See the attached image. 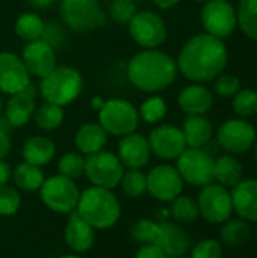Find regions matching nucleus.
<instances>
[{
  "label": "nucleus",
  "mask_w": 257,
  "mask_h": 258,
  "mask_svg": "<svg viewBox=\"0 0 257 258\" xmlns=\"http://www.w3.org/2000/svg\"><path fill=\"white\" fill-rule=\"evenodd\" d=\"M61 258H82V257H77V255H64V257Z\"/></svg>",
  "instance_id": "864d4df0"
},
{
  "label": "nucleus",
  "mask_w": 257,
  "mask_h": 258,
  "mask_svg": "<svg viewBox=\"0 0 257 258\" xmlns=\"http://www.w3.org/2000/svg\"><path fill=\"white\" fill-rule=\"evenodd\" d=\"M239 88H241V80L232 74H221L215 82V92L223 98L235 97L239 92Z\"/></svg>",
  "instance_id": "a19ab883"
},
{
  "label": "nucleus",
  "mask_w": 257,
  "mask_h": 258,
  "mask_svg": "<svg viewBox=\"0 0 257 258\" xmlns=\"http://www.w3.org/2000/svg\"><path fill=\"white\" fill-rule=\"evenodd\" d=\"M44 172L39 166L30 165V163H20L14 171V181L17 187L26 192H35L39 190L44 183Z\"/></svg>",
  "instance_id": "c756f323"
},
{
  "label": "nucleus",
  "mask_w": 257,
  "mask_h": 258,
  "mask_svg": "<svg viewBox=\"0 0 257 258\" xmlns=\"http://www.w3.org/2000/svg\"><path fill=\"white\" fill-rule=\"evenodd\" d=\"M230 195L238 216L247 222H257V180L241 181Z\"/></svg>",
  "instance_id": "aec40b11"
},
{
  "label": "nucleus",
  "mask_w": 257,
  "mask_h": 258,
  "mask_svg": "<svg viewBox=\"0 0 257 258\" xmlns=\"http://www.w3.org/2000/svg\"><path fill=\"white\" fill-rule=\"evenodd\" d=\"M123 174L124 166L114 153L98 151L86 156L85 159V175L97 187H105L109 190L115 189L120 186Z\"/></svg>",
  "instance_id": "1a4fd4ad"
},
{
  "label": "nucleus",
  "mask_w": 257,
  "mask_h": 258,
  "mask_svg": "<svg viewBox=\"0 0 257 258\" xmlns=\"http://www.w3.org/2000/svg\"><path fill=\"white\" fill-rule=\"evenodd\" d=\"M136 12V5L132 0H112L109 5L111 18L120 24H129Z\"/></svg>",
  "instance_id": "ea45409f"
},
{
  "label": "nucleus",
  "mask_w": 257,
  "mask_h": 258,
  "mask_svg": "<svg viewBox=\"0 0 257 258\" xmlns=\"http://www.w3.org/2000/svg\"><path fill=\"white\" fill-rule=\"evenodd\" d=\"M11 151V139L5 130L0 128V160H3Z\"/></svg>",
  "instance_id": "a18cd8bd"
},
{
  "label": "nucleus",
  "mask_w": 257,
  "mask_h": 258,
  "mask_svg": "<svg viewBox=\"0 0 257 258\" xmlns=\"http://www.w3.org/2000/svg\"><path fill=\"white\" fill-rule=\"evenodd\" d=\"M132 2H135V3H136V2H142V0H132Z\"/></svg>",
  "instance_id": "5fc2aeb1"
},
{
  "label": "nucleus",
  "mask_w": 257,
  "mask_h": 258,
  "mask_svg": "<svg viewBox=\"0 0 257 258\" xmlns=\"http://www.w3.org/2000/svg\"><path fill=\"white\" fill-rule=\"evenodd\" d=\"M156 245H159L164 249L168 258H182L189 251L191 242L186 231L180 225L162 222L159 224Z\"/></svg>",
  "instance_id": "6ab92c4d"
},
{
  "label": "nucleus",
  "mask_w": 257,
  "mask_h": 258,
  "mask_svg": "<svg viewBox=\"0 0 257 258\" xmlns=\"http://www.w3.org/2000/svg\"><path fill=\"white\" fill-rule=\"evenodd\" d=\"M183 178L180 177L177 168L171 165L155 166L147 174V192L164 203H171L174 198L182 195Z\"/></svg>",
  "instance_id": "4468645a"
},
{
  "label": "nucleus",
  "mask_w": 257,
  "mask_h": 258,
  "mask_svg": "<svg viewBox=\"0 0 257 258\" xmlns=\"http://www.w3.org/2000/svg\"><path fill=\"white\" fill-rule=\"evenodd\" d=\"M58 171L61 175L76 180L85 175V157L80 153H67L58 162Z\"/></svg>",
  "instance_id": "f704fd0d"
},
{
  "label": "nucleus",
  "mask_w": 257,
  "mask_h": 258,
  "mask_svg": "<svg viewBox=\"0 0 257 258\" xmlns=\"http://www.w3.org/2000/svg\"><path fill=\"white\" fill-rule=\"evenodd\" d=\"M138 113H139V118L145 121L147 124H156L165 118L167 103L161 97H150L141 104Z\"/></svg>",
  "instance_id": "e433bc0d"
},
{
  "label": "nucleus",
  "mask_w": 257,
  "mask_h": 258,
  "mask_svg": "<svg viewBox=\"0 0 257 258\" xmlns=\"http://www.w3.org/2000/svg\"><path fill=\"white\" fill-rule=\"evenodd\" d=\"M103 104H105V100L100 98V97H94V98L91 100V107H92L94 110H97V112L103 107Z\"/></svg>",
  "instance_id": "8fccbe9b"
},
{
  "label": "nucleus",
  "mask_w": 257,
  "mask_h": 258,
  "mask_svg": "<svg viewBox=\"0 0 257 258\" xmlns=\"http://www.w3.org/2000/svg\"><path fill=\"white\" fill-rule=\"evenodd\" d=\"M227 48L223 39L198 33L186 41L177 57V70L191 82L204 83L218 77L227 65Z\"/></svg>",
  "instance_id": "f257e3e1"
},
{
  "label": "nucleus",
  "mask_w": 257,
  "mask_h": 258,
  "mask_svg": "<svg viewBox=\"0 0 257 258\" xmlns=\"http://www.w3.org/2000/svg\"><path fill=\"white\" fill-rule=\"evenodd\" d=\"M180 0H153V3L159 8V9H171L174 8Z\"/></svg>",
  "instance_id": "de8ad7c7"
},
{
  "label": "nucleus",
  "mask_w": 257,
  "mask_h": 258,
  "mask_svg": "<svg viewBox=\"0 0 257 258\" xmlns=\"http://www.w3.org/2000/svg\"><path fill=\"white\" fill-rule=\"evenodd\" d=\"M56 154L55 142L47 136H32L29 138L21 150V156L26 163L35 166H44L52 162Z\"/></svg>",
  "instance_id": "393cba45"
},
{
  "label": "nucleus",
  "mask_w": 257,
  "mask_h": 258,
  "mask_svg": "<svg viewBox=\"0 0 257 258\" xmlns=\"http://www.w3.org/2000/svg\"><path fill=\"white\" fill-rule=\"evenodd\" d=\"M159 233V224L150 219H139L130 227V239L139 245L156 243Z\"/></svg>",
  "instance_id": "72a5a7b5"
},
{
  "label": "nucleus",
  "mask_w": 257,
  "mask_h": 258,
  "mask_svg": "<svg viewBox=\"0 0 257 258\" xmlns=\"http://www.w3.org/2000/svg\"><path fill=\"white\" fill-rule=\"evenodd\" d=\"M11 175H12L11 166H9L5 160H0V186L8 184V181H9Z\"/></svg>",
  "instance_id": "49530a36"
},
{
  "label": "nucleus",
  "mask_w": 257,
  "mask_h": 258,
  "mask_svg": "<svg viewBox=\"0 0 257 258\" xmlns=\"http://www.w3.org/2000/svg\"><path fill=\"white\" fill-rule=\"evenodd\" d=\"M41 39H44L45 42H48L53 48H56V47H59L64 42L65 33H64V30H62V27H61L59 23L52 21V23H45L44 33H42V38Z\"/></svg>",
  "instance_id": "37998d69"
},
{
  "label": "nucleus",
  "mask_w": 257,
  "mask_h": 258,
  "mask_svg": "<svg viewBox=\"0 0 257 258\" xmlns=\"http://www.w3.org/2000/svg\"><path fill=\"white\" fill-rule=\"evenodd\" d=\"M120 184L127 197L138 198L147 192V174H144L141 169H129L123 174Z\"/></svg>",
  "instance_id": "c9c22d12"
},
{
  "label": "nucleus",
  "mask_w": 257,
  "mask_h": 258,
  "mask_svg": "<svg viewBox=\"0 0 257 258\" xmlns=\"http://www.w3.org/2000/svg\"><path fill=\"white\" fill-rule=\"evenodd\" d=\"M182 132L188 148H204L212 138V124L204 115H188Z\"/></svg>",
  "instance_id": "a878e982"
},
{
  "label": "nucleus",
  "mask_w": 257,
  "mask_h": 258,
  "mask_svg": "<svg viewBox=\"0 0 257 258\" xmlns=\"http://www.w3.org/2000/svg\"><path fill=\"white\" fill-rule=\"evenodd\" d=\"M201 23L206 33L215 38H227L238 24L236 11L227 0H208L201 11Z\"/></svg>",
  "instance_id": "f8f14e48"
},
{
  "label": "nucleus",
  "mask_w": 257,
  "mask_h": 258,
  "mask_svg": "<svg viewBox=\"0 0 257 258\" xmlns=\"http://www.w3.org/2000/svg\"><path fill=\"white\" fill-rule=\"evenodd\" d=\"M177 103L186 115H206L214 106V95L203 85H189L179 94Z\"/></svg>",
  "instance_id": "4be33fe9"
},
{
  "label": "nucleus",
  "mask_w": 257,
  "mask_h": 258,
  "mask_svg": "<svg viewBox=\"0 0 257 258\" xmlns=\"http://www.w3.org/2000/svg\"><path fill=\"white\" fill-rule=\"evenodd\" d=\"M33 121L36 127L44 132L56 130L64 122V109L52 103H44L35 110Z\"/></svg>",
  "instance_id": "7c9ffc66"
},
{
  "label": "nucleus",
  "mask_w": 257,
  "mask_h": 258,
  "mask_svg": "<svg viewBox=\"0 0 257 258\" xmlns=\"http://www.w3.org/2000/svg\"><path fill=\"white\" fill-rule=\"evenodd\" d=\"M177 76L176 60L158 48H145L136 53L127 65L129 82L139 91L159 92L167 89Z\"/></svg>",
  "instance_id": "f03ea898"
},
{
  "label": "nucleus",
  "mask_w": 257,
  "mask_h": 258,
  "mask_svg": "<svg viewBox=\"0 0 257 258\" xmlns=\"http://www.w3.org/2000/svg\"><path fill=\"white\" fill-rule=\"evenodd\" d=\"M94 228L79 216L77 212L70 213L65 227V242L74 252H86L94 245Z\"/></svg>",
  "instance_id": "412c9836"
},
{
  "label": "nucleus",
  "mask_w": 257,
  "mask_h": 258,
  "mask_svg": "<svg viewBox=\"0 0 257 258\" xmlns=\"http://www.w3.org/2000/svg\"><path fill=\"white\" fill-rule=\"evenodd\" d=\"M215 180L224 187H235L242 181V165L232 154H224L215 160Z\"/></svg>",
  "instance_id": "bb28decb"
},
{
  "label": "nucleus",
  "mask_w": 257,
  "mask_h": 258,
  "mask_svg": "<svg viewBox=\"0 0 257 258\" xmlns=\"http://www.w3.org/2000/svg\"><path fill=\"white\" fill-rule=\"evenodd\" d=\"M176 168L183 181L195 187H204L215 180V160L204 148H186L177 157Z\"/></svg>",
  "instance_id": "423d86ee"
},
{
  "label": "nucleus",
  "mask_w": 257,
  "mask_h": 258,
  "mask_svg": "<svg viewBox=\"0 0 257 258\" xmlns=\"http://www.w3.org/2000/svg\"><path fill=\"white\" fill-rule=\"evenodd\" d=\"M118 159L121 165L127 169L144 168L151 156L148 139L141 133H129L121 138L118 144Z\"/></svg>",
  "instance_id": "a211bd4d"
},
{
  "label": "nucleus",
  "mask_w": 257,
  "mask_h": 258,
  "mask_svg": "<svg viewBox=\"0 0 257 258\" xmlns=\"http://www.w3.org/2000/svg\"><path fill=\"white\" fill-rule=\"evenodd\" d=\"M2 112H3V104H2V98H0V119H2Z\"/></svg>",
  "instance_id": "603ef678"
},
{
  "label": "nucleus",
  "mask_w": 257,
  "mask_h": 258,
  "mask_svg": "<svg viewBox=\"0 0 257 258\" xmlns=\"http://www.w3.org/2000/svg\"><path fill=\"white\" fill-rule=\"evenodd\" d=\"M74 141L80 154L89 156L103 151L108 144V133L98 122H86L77 130Z\"/></svg>",
  "instance_id": "b1692460"
},
{
  "label": "nucleus",
  "mask_w": 257,
  "mask_h": 258,
  "mask_svg": "<svg viewBox=\"0 0 257 258\" xmlns=\"http://www.w3.org/2000/svg\"><path fill=\"white\" fill-rule=\"evenodd\" d=\"M98 124L112 136H126L133 133L139 124L138 109L127 100L112 98L105 101L98 110Z\"/></svg>",
  "instance_id": "39448f33"
},
{
  "label": "nucleus",
  "mask_w": 257,
  "mask_h": 258,
  "mask_svg": "<svg viewBox=\"0 0 257 258\" xmlns=\"http://www.w3.org/2000/svg\"><path fill=\"white\" fill-rule=\"evenodd\" d=\"M233 110L241 118H248L257 113V92L253 89H242L233 97Z\"/></svg>",
  "instance_id": "4c0bfd02"
},
{
  "label": "nucleus",
  "mask_w": 257,
  "mask_h": 258,
  "mask_svg": "<svg viewBox=\"0 0 257 258\" xmlns=\"http://www.w3.org/2000/svg\"><path fill=\"white\" fill-rule=\"evenodd\" d=\"M61 17L76 32H88L105 24L106 15L98 0H62Z\"/></svg>",
  "instance_id": "6e6552de"
},
{
  "label": "nucleus",
  "mask_w": 257,
  "mask_h": 258,
  "mask_svg": "<svg viewBox=\"0 0 257 258\" xmlns=\"http://www.w3.org/2000/svg\"><path fill=\"white\" fill-rule=\"evenodd\" d=\"M198 212L204 221L211 224H223L230 219L233 212L232 195L227 187L211 183L204 186L198 195Z\"/></svg>",
  "instance_id": "9b49d317"
},
{
  "label": "nucleus",
  "mask_w": 257,
  "mask_h": 258,
  "mask_svg": "<svg viewBox=\"0 0 257 258\" xmlns=\"http://www.w3.org/2000/svg\"><path fill=\"white\" fill-rule=\"evenodd\" d=\"M253 230L250 227V222L244 219H227L223 222L221 227V240L223 243L233 246V248H241L247 245L251 240Z\"/></svg>",
  "instance_id": "cd10ccee"
},
{
  "label": "nucleus",
  "mask_w": 257,
  "mask_h": 258,
  "mask_svg": "<svg viewBox=\"0 0 257 258\" xmlns=\"http://www.w3.org/2000/svg\"><path fill=\"white\" fill-rule=\"evenodd\" d=\"M254 157H256V162H257V139H256V142H254Z\"/></svg>",
  "instance_id": "3c124183"
},
{
  "label": "nucleus",
  "mask_w": 257,
  "mask_h": 258,
  "mask_svg": "<svg viewBox=\"0 0 257 258\" xmlns=\"http://www.w3.org/2000/svg\"><path fill=\"white\" fill-rule=\"evenodd\" d=\"M150 150L162 160H177V157L188 148L182 128L164 124L151 130L148 136Z\"/></svg>",
  "instance_id": "2eb2a0df"
},
{
  "label": "nucleus",
  "mask_w": 257,
  "mask_h": 258,
  "mask_svg": "<svg viewBox=\"0 0 257 258\" xmlns=\"http://www.w3.org/2000/svg\"><path fill=\"white\" fill-rule=\"evenodd\" d=\"M56 0H27L29 5H32L33 8H38V9H45L48 6H52Z\"/></svg>",
  "instance_id": "09e8293b"
},
{
  "label": "nucleus",
  "mask_w": 257,
  "mask_h": 258,
  "mask_svg": "<svg viewBox=\"0 0 257 258\" xmlns=\"http://www.w3.org/2000/svg\"><path fill=\"white\" fill-rule=\"evenodd\" d=\"M76 212L94 230H108L118 222L121 206L112 190L92 186L80 194Z\"/></svg>",
  "instance_id": "7ed1b4c3"
},
{
  "label": "nucleus",
  "mask_w": 257,
  "mask_h": 258,
  "mask_svg": "<svg viewBox=\"0 0 257 258\" xmlns=\"http://www.w3.org/2000/svg\"><path fill=\"white\" fill-rule=\"evenodd\" d=\"M191 258H223V246L214 239L201 240L192 248Z\"/></svg>",
  "instance_id": "79ce46f5"
},
{
  "label": "nucleus",
  "mask_w": 257,
  "mask_h": 258,
  "mask_svg": "<svg viewBox=\"0 0 257 258\" xmlns=\"http://www.w3.org/2000/svg\"><path fill=\"white\" fill-rule=\"evenodd\" d=\"M39 194L42 203L52 212L62 213V215L73 213L80 198V190L74 183V180L67 178L61 174L44 180Z\"/></svg>",
  "instance_id": "0eeeda50"
},
{
  "label": "nucleus",
  "mask_w": 257,
  "mask_h": 258,
  "mask_svg": "<svg viewBox=\"0 0 257 258\" xmlns=\"http://www.w3.org/2000/svg\"><path fill=\"white\" fill-rule=\"evenodd\" d=\"M30 85V74L27 73L21 57L14 53H0V91L8 95L23 92Z\"/></svg>",
  "instance_id": "dca6fc26"
},
{
  "label": "nucleus",
  "mask_w": 257,
  "mask_h": 258,
  "mask_svg": "<svg viewBox=\"0 0 257 258\" xmlns=\"http://www.w3.org/2000/svg\"><path fill=\"white\" fill-rule=\"evenodd\" d=\"M44 20L35 12H24L15 21V33L24 42H32L42 38L44 33Z\"/></svg>",
  "instance_id": "c85d7f7f"
},
{
  "label": "nucleus",
  "mask_w": 257,
  "mask_h": 258,
  "mask_svg": "<svg viewBox=\"0 0 257 258\" xmlns=\"http://www.w3.org/2000/svg\"><path fill=\"white\" fill-rule=\"evenodd\" d=\"M33 113H35V100L30 94H27V89L11 95L5 107L6 121L12 127L26 125L33 118Z\"/></svg>",
  "instance_id": "5701e85b"
},
{
  "label": "nucleus",
  "mask_w": 257,
  "mask_h": 258,
  "mask_svg": "<svg viewBox=\"0 0 257 258\" xmlns=\"http://www.w3.org/2000/svg\"><path fill=\"white\" fill-rule=\"evenodd\" d=\"M83 89L82 74L68 65L55 67L45 77L41 79L39 92L45 103L56 106H67L79 98Z\"/></svg>",
  "instance_id": "20e7f679"
},
{
  "label": "nucleus",
  "mask_w": 257,
  "mask_h": 258,
  "mask_svg": "<svg viewBox=\"0 0 257 258\" xmlns=\"http://www.w3.org/2000/svg\"><path fill=\"white\" fill-rule=\"evenodd\" d=\"M195 2H208V0H195Z\"/></svg>",
  "instance_id": "6e6d98bb"
},
{
  "label": "nucleus",
  "mask_w": 257,
  "mask_h": 258,
  "mask_svg": "<svg viewBox=\"0 0 257 258\" xmlns=\"http://www.w3.org/2000/svg\"><path fill=\"white\" fill-rule=\"evenodd\" d=\"M129 33L144 48H158L167 39V26L162 17L151 11H141L129 21Z\"/></svg>",
  "instance_id": "9d476101"
},
{
  "label": "nucleus",
  "mask_w": 257,
  "mask_h": 258,
  "mask_svg": "<svg viewBox=\"0 0 257 258\" xmlns=\"http://www.w3.org/2000/svg\"><path fill=\"white\" fill-rule=\"evenodd\" d=\"M135 258H168V255L164 252V249L159 245L150 243V245H141V248L135 254Z\"/></svg>",
  "instance_id": "c03bdc74"
},
{
  "label": "nucleus",
  "mask_w": 257,
  "mask_h": 258,
  "mask_svg": "<svg viewBox=\"0 0 257 258\" xmlns=\"http://www.w3.org/2000/svg\"><path fill=\"white\" fill-rule=\"evenodd\" d=\"M21 60L30 76L42 79L56 67V51L44 39H36L26 42L21 50Z\"/></svg>",
  "instance_id": "f3484780"
},
{
  "label": "nucleus",
  "mask_w": 257,
  "mask_h": 258,
  "mask_svg": "<svg viewBox=\"0 0 257 258\" xmlns=\"http://www.w3.org/2000/svg\"><path fill=\"white\" fill-rule=\"evenodd\" d=\"M254 127L244 119H229L217 132L218 145L230 154H244L254 147Z\"/></svg>",
  "instance_id": "ddd939ff"
},
{
  "label": "nucleus",
  "mask_w": 257,
  "mask_h": 258,
  "mask_svg": "<svg viewBox=\"0 0 257 258\" xmlns=\"http://www.w3.org/2000/svg\"><path fill=\"white\" fill-rule=\"evenodd\" d=\"M236 17L241 30L257 42V0H241Z\"/></svg>",
  "instance_id": "2f4dec72"
},
{
  "label": "nucleus",
  "mask_w": 257,
  "mask_h": 258,
  "mask_svg": "<svg viewBox=\"0 0 257 258\" xmlns=\"http://www.w3.org/2000/svg\"><path fill=\"white\" fill-rule=\"evenodd\" d=\"M21 206V197L17 189L0 186V216H14Z\"/></svg>",
  "instance_id": "58836bf2"
},
{
  "label": "nucleus",
  "mask_w": 257,
  "mask_h": 258,
  "mask_svg": "<svg viewBox=\"0 0 257 258\" xmlns=\"http://www.w3.org/2000/svg\"><path fill=\"white\" fill-rule=\"evenodd\" d=\"M171 213L174 219L182 224H191L200 216L197 201L185 195H179L171 201Z\"/></svg>",
  "instance_id": "473e14b6"
}]
</instances>
